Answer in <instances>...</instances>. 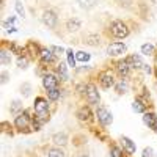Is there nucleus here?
<instances>
[{"instance_id": "f257e3e1", "label": "nucleus", "mask_w": 157, "mask_h": 157, "mask_svg": "<svg viewBox=\"0 0 157 157\" xmlns=\"http://www.w3.org/2000/svg\"><path fill=\"white\" fill-rule=\"evenodd\" d=\"M33 109H35V113H36L35 120L39 121L41 124H44L49 120V104H47V101L44 98H36Z\"/></svg>"}, {"instance_id": "f03ea898", "label": "nucleus", "mask_w": 157, "mask_h": 157, "mask_svg": "<svg viewBox=\"0 0 157 157\" xmlns=\"http://www.w3.org/2000/svg\"><path fill=\"white\" fill-rule=\"evenodd\" d=\"M110 29H112V35L116 36V38H120V39H123V38H126V36L129 35L127 25H126L124 22H121V21H115V22L112 24Z\"/></svg>"}, {"instance_id": "7ed1b4c3", "label": "nucleus", "mask_w": 157, "mask_h": 157, "mask_svg": "<svg viewBox=\"0 0 157 157\" xmlns=\"http://www.w3.org/2000/svg\"><path fill=\"white\" fill-rule=\"evenodd\" d=\"M96 116H98V120H99V123H101L102 126H109V124H112V121H113L112 113H110L107 109H104V107H98Z\"/></svg>"}, {"instance_id": "20e7f679", "label": "nucleus", "mask_w": 157, "mask_h": 157, "mask_svg": "<svg viewBox=\"0 0 157 157\" xmlns=\"http://www.w3.org/2000/svg\"><path fill=\"white\" fill-rule=\"evenodd\" d=\"M86 99L91 105H98L99 104V93H98L96 85H93V83L86 85Z\"/></svg>"}, {"instance_id": "39448f33", "label": "nucleus", "mask_w": 157, "mask_h": 157, "mask_svg": "<svg viewBox=\"0 0 157 157\" xmlns=\"http://www.w3.org/2000/svg\"><path fill=\"white\" fill-rule=\"evenodd\" d=\"M57 21H58V17H57V14H55L52 10H46V11L43 13V22L47 25L49 29H55Z\"/></svg>"}, {"instance_id": "423d86ee", "label": "nucleus", "mask_w": 157, "mask_h": 157, "mask_svg": "<svg viewBox=\"0 0 157 157\" xmlns=\"http://www.w3.org/2000/svg\"><path fill=\"white\" fill-rule=\"evenodd\" d=\"M109 52V55L112 57H118V55H123L124 52H126V44L124 43H112L107 49Z\"/></svg>"}, {"instance_id": "0eeeda50", "label": "nucleus", "mask_w": 157, "mask_h": 157, "mask_svg": "<svg viewBox=\"0 0 157 157\" xmlns=\"http://www.w3.org/2000/svg\"><path fill=\"white\" fill-rule=\"evenodd\" d=\"M43 85L46 90H55L58 88V77L54 74H46L43 78Z\"/></svg>"}, {"instance_id": "6e6552de", "label": "nucleus", "mask_w": 157, "mask_h": 157, "mask_svg": "<svg viewBox=\"0 0 157 157\" xmlns=\"http://www.w3.org/2000/svg\"><path fill=\"white\" fill-rule=\"evenodd\" d=\"M14 126L17 127V129H27L29 126H30V116L27 115V113H19L17 116H16V120H14Z\"/></svg>"}, {"instance_id": "1a4fd4ad", "label": "nucleus", "mask_w": 157, "mask_h": 157, "mask_svg": "<svg viewBox=\"0 0 157 157\" xmlns=\"http://www.w3.org/2000/svg\"><path fill=\"white\" fill-rule=\"evenodd\" d=\"M99 82H101V85H102L104 88H110V86L115 85L113 75H112L110 72H102V74L99 75Z\"/></svg>"}, {"instance_id": "9d476101", "label": "nucleus", "mask_w": 157, "mask_h": 157, "mask_svg": "<svg viewBox=\"0 0 157 157\" xmlns=\"http://www.w3.org/2000/svg\"><path fill=\"white\" fill-rule=\"evenodd\" d=\"M52 49H43V50H39V58H41L43 63H52L55 60V55L52 54Z\"/></svg>"}, {"instance_id": "9b49d317", "label": "nucleus", "mask_w": 157, "mask_h": 157, "mask_svg": "<svg viewBox=\"0 0 157 157\" xmlns=\"http://www.w3.org/2000/svg\"><path fill=\"white\" fill-rule=\"evenodd\" d=\"M129 69H130V64H129L127 60L118 61V64H116V71H118V74H120V75L126 77V75L129 74Z\"/></svg>"}, {"instance_id": "f8f14e48", "label": "nucleus", "mask_w": 157, "mask_h": 157, "mask_svg": "<svg viewBox=\"0 0 157 157\" xmlns=\"http://www.w3.org/2000/svg\"><path fill=\"white\" fill-rule=\"evenodd\" d=\"M143 121H145V124L151 129H157V116L154 113H145V116H143Z\"/></svg>"}, {"instance_id": "ddd939ff", "label": "nucleus", "mask_w": 157, "mask_h": 157, "mask_svg": "<svg viewBox=\"0 0 157 157\" xmlns=\"http://www.w3.org/2000/svg\"><path fill=\"white\" fill-rule=\"evenodd\" d=\"M77 118H78L80 121H90V120H91V112H90V109H88V107L78 109V112H77Z\"/></svg>"}, {"instance_id": "4468645a", "label": "nucleus", "mask_w": 157, "mask_h": 157, "mask_svg": "<svg viewBox=\"0 0 157 157\" xmlns=\"http://www.w3.org/2000/svg\"><path fill=\"white\" fill-rule=\"evenodd\" d=\"M57 72H58V78H61V80H68V68H66V63H58Z\"/></svg>"}, {"instance_id": "2eb2a0df", "label": "nucleus", "mask_w": 157, "mask_h": 157, "mask_svg": "<svg viewBox=\"0 0 157 157\" xmlns=\"http://www.w3.org/2000/svg\"><path fill=\"white\" fill-rule=\"evenodd\" d=\"M127 61H129V64H130V68H137V69H140L141 66H145V64H143V61H141V58H140L138 55H130Z\"/></svg>"}, {"instance_id": "dca6fc26", "label": "nucleus", "mask_w": 157, "mask_h": 157, "mask_svg": "<svg viewBox=\"0 0 157 157\" xmlns=\"http://www.w3.org/2000/svg\"><path fill=\"white\" fill-rule=\"evenodd\" d=\"M52 140H54L55 145H58V146H64V145L68 143V135H66V134H63V132H61V134H55Z\"/></svg>"}, {"instance_id": "f3484780", "label": "nucleus", "mask_w": 157, "mask_h": 157, "mask_svg": "<svg viewBox=\"0 0 157 157\" xmlns=\"http://www.w3.org/2000/svg\"><path fill=\"white\" fill-rule=\"evenodd\" d=\"M123 146L127 149V152L129 154H134L135 152V145H134V143H132V140H130V138H127V137H123Z\"/></svg>"}, {"instance_id": "a211bd4d", "label": "nucleus", "mask_w": 157, "mask_h": 157, "mask_svg": "<svg viewBox=\"0 0 157 157\" xmlns=\"http://www.w3.org/2000/svg\"><path fill=\"white\" fill-rule=\"evenodd\" d=\"M66 27H68L69 32H75V30L80 29V21L78 19H69L68 24H66Z\"/></svg>"}, {"instance_id": "6ab92c4d", "label": "nucleus", "mask_w": 157, "mask_h": 157, "mask_svg": "<svg viewBox=\"0 0 157 157\" xmlns=\"http://www.w3.org/2000/svg\"><path fill=\"white\" fill-rule=\"evenodd\" d=\"M10 61H11V57H10V52L8 50H5V49H2V52H0V63L3 64H10Z\"/></svg>"}, {"instance_id": "aec40b11", "label": "nucleus", "mask_w": 157, "mask_h": 157, "mask_svg": "<svg viewBox=\"0 0 157 157\" xmlns=\"http://www.w3.org/2000/svg\"><path fill=\"white\" fill-rule=\"evenodd\" d=\"M98 2L99 0H77V3L80 5L82 8H91V6H94Z\"/></svg>"}, {"instance_id": "412c9836", "label": "nucleus", "mask_w": 157, "mask_h": 157, "mask_svg": "<svg viewBox=\"0 0 157 157\" xmlns=\"http://www.w3.org/2000/svg\"><path fill=\"white\" fill-rule=\"evenodd\" d=\"M60 94H61V91H60L58 88H55V90H49V91H47V98H49L50 101H57V99H60Z\"/></svg>"}, {"instance_id": "4be33fe9", "label": "nucleus", "mask_w": 157, "mask_h": 157, "mask_svg": "<svg viewBox=\"0 0 157 157\" xmlns=\"http://www.w3.org/2000/svg\"><path fill=\"white\" fill-rule=\"evenodd\" d=\"M132 109H134L137 113H143V112H145V104H143L141 101H134Z\"/></svg>"}, {"instance_id": "5701e85b", "label": "nucleus", "mask_w": 157, "mask_h": 157, "mask_svg": "<svg viewBox=\"0 0 157 157\" xmlns=\"http://www.w3.org/2000/svg\"><path fill=\"white\" fill-rule=\"evenodd\" d=\"M141 54L152 55V54H154V46H151V44H143V46H141Z\"/></svg>"}, {"instance_id": "b1692460", "label": "nucleus", "mask_w": 157, "mask_h": 157, "mask_svg": "<svg viewBox=\"0 0 157 157\" xmlns=\"http://www.w3.org/2000/svg\"><path fill=\"white\" fill-rule=\"evenodd\" d=\"M47 157H64V152L60 148H54V149L49 151V155Z\"/></svg>"}, {"instance_id": "393cba45", "label": "nucleus", "mask_w": 157, "mask_h": 157, "mask_svg": "<svg viewBox=\"0 0 157 157\" xmlns=\"http://www.w3.org/2000/svg\"><path fill=\"white\" fill-rule=\"evenodd\" d=\"M75 58H77L78 61H88V60H90V54H86V52H77Z\"/></svg>"}, {"instance_id": "a878e982", "label": "nucleus", "mask_w": 157, "mask_h": 157, "mask_svg": "<svg viewBox=\"0 0 157 157\" xmlns=\"http://www.w3.org/2000/svg\"><path fill=\"white\" fill-rule=\"evenodd\" d=\"M66 54H68V64L74 68V66H75V57L72 55L74 52H72V50H66Z\"/></svg>"}, {"instance_id": "bb28decb", "label": "nucleus", "mask_w": 157, "mask_h": 157, "mask_svg": "<svg viewBox=\"0 0 157 157\" xmlns=\"http://www.w3.org/2000/svg\"><path fill=\"white\" fill-rule=\"evenodd\" d=\"M116 90H118V93H126V90H127L126 80H121L120 83H118V85H116Z\"/></svg>"}, {"instance_id": "cd10ccee", "label": "nucleus", "mask_w": 157, "mask_h": 157, "mask_svg": "<svg viewBox=\"0 0 157 157\" xmlns=\"http://www.w3.org/2000/svg\"><path fill=\"white\" fill-rule=\"evenodd\" d=\"M110 155H112V157H121V149L118 148V146H112V149H110Z\"/></svg>"}, {"instance_id": "c85d7f7f", "label": "nucleus", "mask_w": 157, "mask_h": 157, "mask_svg": "<svg viewBox=\"0 0 157 157\" xmlns=\"http://www.w3.org/2000/svg\"><path fill=\"white\" fill-rule=\"evenodd\" d=\"M19 109H22V104H21L19 101H14V102H13V105L10 107V110H11L13 113H16V112H17Z\"/></svg>"}, {"instance_id": "c756f323", "label": "nucleus", "mask_w": 157, "mask_h": 157, "mask_svg": "<svg viewBox=\"0 0 157 157\" xmlns=\"http://www.w3.org/2000/svg\"><path fill=\"white\" fill-rule=\"evenodd\" d=\"M27 63H29V60L25 58V57H19V58H17V64H19V68H27Z\"/></svg>"}, {"instance_id": "7c9ffc66", "label": "nucleus", "mask_w": 157, "mask_h": 157, "mask_svg": "<svg viewBox=\"0 0 157 157\" xmlns=\"http://www.w3.org/2000/svg\"><path fill=\"white\" fill-rule=\"evenodd\" d=\"M143 157H154V151L151 148H146L145 151H143Z\"/></svg>"}, {"instance_id": "2f4dec72", "label": "nucleus", "mask_w": 157, "mask_h": 157, "mask_svg": "<svg viewBox=\"0 0 157 157\" xmlns=\"http://www.w3.org/2000/svg\"><path fill=\"white\" fill-rule=\"evenodd\" d=\"M16 10H17V13H19L21 16H24V8L21 5V0H16Z\"/></svg>"}, {"instance_id": "473e14b6", "label": "nucleus", "mask_w": 157, "mask_h": 157, "mask_svg": "<svg viewBox=\"0 0 157 157\" xmlns=\"http://www.w3.org/2000/svg\"><path fill=\"white\" fill-rule=\"evenodd\" d=\"M24 96H30V85L29 83L24 85Z\"/></svg>"}, {"instance_id": "72a5a7b5", "label": "nucleus", "mask_w": 157, "mask_h": 157, "mask_svg": "<svg viewBox=\"0 0 157 157\" xmlns=\"http://www.w3.org/2000/svg\"><path fill=\"white\" fill-rule=\"evenodd\" d=\"M50 49H52V50H54V52H55V54H58V55H60V54H63V52H64V50H63L61 47H57V46H54V47H50Z\"/></svg>"}, {"instance_id": "f704fd0d", "label": "nucleus", "mask_w": 157, "mask_h": 157, "mask_svg": "<svg viewBox=\"0 0 157 157\" xmlns=\"http://www.w3.org/2000/svg\"><path fill=\"white\" fill-rule=\"evenodd\" d=\"M6 80H8V74H5V72H3V74H2V82L5 83Z\"/></svg>"}, {"instance_id": "c9c22d12", "label": "nucleus", "mask_w": 157, "mask_h": 157, "mask_svg": "<svg viewBox=\"0 0 157 157\" xmlns=\"http://www.w3.org/2000/svg\"><path fill=\"white\" fill-rule=\"evenodd\" d=\"M78 157H88L86 154H80V155H78Z\"/></svg>"}, {"instance_id": "e433bc0d", "label": "nucleus", "mask_w": 157, "mask_h": 157, "mask_svg": "<svg viewBox=\"0 0 157 157\" xmlns=\"http://www.w3.org/2000/svg\"><path fill=\"white\" fill-rule=\"evenodd\" d=\"M155 132H157V129H155Z\"/></svg>"}]
</instances>
